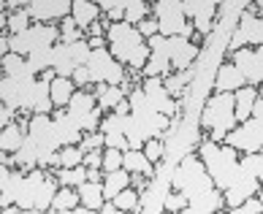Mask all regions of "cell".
<instances>
[{
	"label": "cell",
	"instance_id": "e575fe53",
	"mask_svg": "<svg viewBox=\"0 0 263 214\" xmlns=\"http://www.w3.org/2000/svg\"><path fill=\"white\" fill-rule=\"evenodd\" d=\"M54 46H44V49L30 52V54H27V65H30L35 73H44L46 68H52L54 65Z\"/></svg>",
	"mask_w": 263,
	"mask_h": 214
},
{
	"label": "cell",
	"instance_id": "6125c7cd",
	"mask_svg": "<svg viewBox=\"0 0 263 214\" xmlns=\"http://www.w3.org/2000/svg\"><path fill=\"white\" fill-rule=\"evenodd\" d=\"M252 3H255L258 8H263V0H252Z\"/></svg>",
	"mask_w": 263,
	"mask_h": 214
},
{
	"label": "cell",
	"instance_id": "b9f144b4",
	"mask_svg": "<svg viewBox=\"0 0 263 214\" xmlns=\"http://www.w3.org/2000/svg\"><path fill=\"white\" fill-rule=\"evenodd\" d=\"M22 68H27V57H25V54H19V52H8V54H3V76L19 73Z\"/></svg>",
	"mask_w": 263,
	"mask_h": 214
},
{
	"label": "cell",
	"instance_id": "e7e4bbea",
	"mask_svg": "<svg viewBox=\"0 0 263 214\" xmlns=\"http://www.w3.org/2000/svg\"><path fill=\"white\" fill-rule=\"evenodd\" d=\"M260 95H263V84H260Z\"/></svg>",
	"mask_w": 263,
	"mask_h": 214
},
{
	"label": "cell",
	"instance_id": "7dc6e473",
	"mask_svg": "<svg viewBox=\"0 0 263 214\" xmlns=\"http://www.w3.org/2000/svg\"><path fill=\"white\" fill-rule=\"evenodd\" d=\"M82 147L90 152V149H103L106 147V133L103 130H95V133H84V141Z\"/></svg>",
	"mask_w": 263,
	"mask_h": 214
},
{
	"label": "cell",
	"instance_id": "cb8c5ba5",
	"mask_svg": "<svg viewBox=\"0 0 263 214\" xmlns=\"http://www.w3.org/2000/svg\"><path fill=\"white\" fill-rule=\"evenodd\" d=\"M258 87H241V90L233 92V98H236V120L245 122L252 116V109H255V101H258Z\"/></svg>",
	"mask_w": 263,
	"mask_h": 214
},
{
	"label": "cell",
	"instance_id": "94428289",
	"mask_svg": "<svg viewBox=\"0 0 263 214\" xmlns=\"http://www.w3.org/2000/svg\"><path fill=\"white\" fill-rule=\"evenodd\" d=\"M155 3H177V0H155Z\"/></svg>",
	"mask_w": 263,
	"mask_h": 214
},
{
	"label": "cell",
	"instance_id": "f35d334b",
	"mask_svg": "<svg viewBox=\"0 0 263 214\" xmlns=\"http://www.w3.org/2000/svg\"><path fill=\"white\" fill-rule=\"evenodd\" d=\"M68 52H71L76 65H87V63H90V54H92V46H90L87 38H79V41L68 44Z\"/></svg>",
	"mask_w": 263,
	"mask_h": 214
},
{
	"label": "cell",
	"instance_id": "60d3db41",
	"mask_svg": "<svg viewBox=\"0 0 263 214\" xmlns=\"http://www.w3.org/2000/svg\"><path fill=\"white\" fill-rule=\"evenodd\" d=\"M241 168L252 171V173H255V177L260 179V184H263V149H260V152H247V154H241Z\"/></svg>",
	"mask_w": 263,
	"mask_h": 214
},
{
	"label": "cell",
	"instance_id": "ba28073f",
	"mask_svg": "<svg viewBox=\"0 0 263 214\" xmlns=\"http://www.w3.org/2000/svg\"><path fill=\"white\" fill-rule=\"evenodd\" d=\"M87 68H90L95 84H122L125 79H128L125 65L117 60L109 49H92Z\"/></svg>",
	"mask_w": 263,
	"mask_h": 214
},
{
	"label": "cell",
	"instance_id": "5b68a950",
	"mask_svg": "<svg viewBox=\"0 0 263 214\" xmlns=\"http://www.w3.org/2000/svg\"><path fill=\"white\" fill-rule=\"evenodd\" d=\"M35 84H38V73L30 65L22 68L19 73L3 76L0 82V95H3L6 106H14L16 111H30L33 114V95H35Z\"/></svg>",
	"mask_w": 263,
	"mask_h": 214
},
{
	"label": "cell",
	"instance_id": "d6986e66",
	"mask_svg": "<svg viewBox=\"0 0 263 214\" xmlns=\"http://www.w3.org/2000/svg\"><path fill=\"white\" fill-rule=\"evenodd\" d=\"M165 182L155 177V184H147L141 190V214H158V211H165Z\"/></svg>",
	"mask_w": 263,
	"mask_h": 214
},
{
	"label": "cell",
	"instance_id": "2e32d148",
	"mask_svg": "<svg viewBox=\"0 0 263 214\" xmlns=\"http://www.w3.org/2000/svg\"><path fill=\"white\" fill-rule=\"evenodd\" d=\"M233 63L239 65L241 73H245L247 84H252V87H260L263 84V63L258 60L255 49H250V46L236 49V52H233Z\"/></svg>",
	"mask_w": 263,
	"mask_h": 214
},
{
	"label": "cell",
	"instance_id": "9a60e30c",
	"mask_svg": "<svg viewBox=\"0 0 263 214\" xmlns=\"http://www.w3.org/2000/svg\"><path fill=\"white\" fill-rule=\"evenodd\" d=\"M168 54H171L174 71H184V68H190L193 60L198 57V46L193 44L187 35H171L168 38Z\"/></svg>",
	"mask_w": 263,
	"mask_h": 214
},
{
	"label": "cell",
	"instance_id": "8fae6325",
	"mask_svg": "<svg viewBox=\"0 0 263 214\" xmlns=\"http://www.w3.org/2000/svg\"><path fill=\"white\" fill-rule=\"evenodd\" d=\"M141 90L147 92L155 111H163L168 116L179 111V101H174V95H168V90H165V76H144Z\"/></svg>",
	"mask_w": 263,
	"mask_h": 214
},
{
	"label": "cell",
	"instance_id": "91938a15",
	"mask_svg": "<svg viewBox=\"0 0 263 214\" xmlns=\"http://www.w3.org/2000/svg\"><path fill=\"white\" fill-rule=\"evenodd\" d=\"M255 54H258V60L263 63V44H260V46H255Z\"/></svg>",
	"mask_w": 263,
	"mask_h": 214
},
{
	"label": "cell",
	"instance_id": "3957f363",
	"mask_svg": "<svg viewBox=\"0 0 263 214\" xmlns=\"http://www.w3.org/2000/svg\"><path fill=\"white\" fill-rule=\"evenodd\" d=\"M49 173H44V168L27 171V177L22 179V184H19V196H16V203L25 211H35V214L49 211L57 190H60V182H57L54 177H49Z\"/></svg>",
	"mask_w": 263,
	"mask_h": 214
},
{
	"label": "cell",
	"instance_id": "44dd1931",
	"mask_svg": "<svg viewBox=\"0 0 263 214\" xmlns=\"http://www.w3.org/2000/svg\"><path fill=\"white\" fill-rule=\"evenodd\" d=\"M82 203V198H79V187H71V184H60V190H57V196H54V201H52V206H49V211L52 214H71L76 206Z\"/></svg>",
	"mask_w": 263,
	"mask_h": 214
},
{
	"label": "cell",
	"instance_id": "ffe728a7",
	"mask_svg": "<svg viewBox=\"0 0 263 214\" xmlns=\"http://www.w3.org/2000/svg\"><path fill=\"white\" fill-rule=\"evenodd\" d=\"M122 168L130 171V173H144V177H158V171H155V163L144 154V149H125L122 154Z\"/></svg>",
	"mask_w": 263,
	"mask_h": 214
},
{
	"label": "cell",
	"instance_id": "484cf974",
	"mask_svg": "<svg viewBox=\"0 0 263 214\" xmlns=\"http://www.w3.org/2000/svg\"><path fill=\"white\" fill-rule=\"evenodd\" d=\"M226 0H182L184 6V14L187 19H214V11H217V6H222Z\"/></svg>",
	"mask_w": 263,
	"mask_h": 214
},
{
	"label": "cell",
	"instance_id": "7bdbcfd3",
	"mask_svg": "<svg viewBox=\"0 0 263 214\" xmlns=\"http://www.w3.org/2000/svg\"><path fill=\"white\" fill-rule=\"evenodd\" d=\"M122 149H114V147H106L103 149V171L109 173V171H117V168H122Z\"/></svg>",
	"mask_w": 263,
	"mask_h": 214
},
{
	"label": "cell",
	"instance_id": "816d5d0a",
	"mask_svg": "<svg viewBox=\"0 0 263 214\" xmlns=\"http://www.w3.org/2000/svg\"><path fill=\"white\" fill-rule=\"evenodd\" d=\"M84 165L87 168H103V149H90L84 154Z\"/></svg>",
	"mask_w": 263,
	"mask_h": 214
},
{
	"label": "cell",
	"instance_id": "bcb514c9",
	"mask_svg": "<svg viewBox=\"0 0 263 214\" xmlns=\"http://www.w3.org/2000/svg\"><path fill=\"white\" fill-rule=\"evenodd\" d=\"M231 214H263V201L260 196H250L241 206H236Z\"/></svg>",
	"mask_w": 263,
	"mask_h": 214
},
{
	"label": "cell",
	"instance_id": "11a10c76",
	"mask_svg": "<svg viewBox=\"0 0 263 214\" xmlns=\"http://www.w3.org/2000/svg\"><path fill=\"white\" fill-rule=\"evenodd\" d=\"M101 214H120V206H117L114 201H103V206H101Z\"/></svg>",
	"mask_w": 263,
	"mask_h": 214
},
{
	"label": "cell",
	"instance_id": "603a6c76",
	"mask_svg": "<svg viewBox=\"0 0 263 214\" xmlns=\"http://www.w3.org/2000/svg\"><path fill=\"white\" fill-rule=\"evenodd\" d=\"M103 8L98 3H92V0H73V8H71V16L79 22L82 30H87L92 22H98V16H101Z\"/></svg>",
	"mask_w": 263,
	"mask_h": 214
},
{
	"label": "cell",
	"instance_id": "7a4b0ae2",
	"mask_svg": "<svg viewBox=\"0 0 263 214\" xmlns=\"http://www.w3.org/2000/svg\"><path fill=\"white\" fill-rule=\"evenodd\" d=\"M171 187L179 190L187 196V201H198L201 196H206V192H212L217 184H214L212 173L206 171V165H203L201 154H193L187 152L184 158L179 160V165L174 168V177H171Z\"/></svg>",
	"mask_w": 263,
	"mask_h": 214
},
{
	"label": "cell",
	"instance_id": "83f0119b",
	"mask_svg": "<svg viewBox=\"0 0 263 214\" xmlns=\"http://www.w3.org/2000/svg\"><path fill=\"white\" fill-rule=\"evenodd\" d=\"M14 165H16V168H22L25 173L33 171V168H38V144H35V139H33L30 133H27L22 149L14 152Z\"/></svg>",
	"mask_w": 263,
	"mask_h": 214
},
{
	"label": "cell",
	"instance_id": "1f68e13d",
	"mask_svg": "<svg viewBox=\"0 0 263 214\" xmlns=\"http://www.w3.org/2000/svg\"><path fill=\"white\" fill-rule=\"evenodd\" d=\"M193 73L190 68H184V71H177L174 76H165V90H168V95H174V98H184V92L190 90L193 84Z\"/></svg>",
	"mask_w": 263,
	"mask_h": 214
},
{
	"label": "cell",
	"instance_id": "be15d7a7",
	"mask_svg": "<svg viewBox=\"0 0 263 214\" xmlns=\"http://www.w3.org/2000/svg\"><path fill=\"white\" fill-rule=\"evenodd\" d=\"M258 196H260V201H263V187H260V190H258Z\"/></svg>",
	"mask_w": 263,
	"mask_h": 214
},
{
	"label": "cell",
	"instance_id": "f6af8a7d",
	"mask_svg": "<svg viewBox=\"0 0 263 214\" xmlns=\"http://www.w3.org/2000/svg\"><path fill=\"white\" fill-rule=\"evenodd\" d=\"M187 196L184 192H165V211H184L187 209Z\"/></svg>",
	"mask_w": 263,
	"mask_h": 214
},
{
	"label": "cell",
	"instance_id": "6f0895ef",
	"mask_svg": "<svg viewBox=\"0 0 263 214\" xmlns=\"http://www.w3.org/2000/svg\"><path fill=\"white\" fill-rule=\"evenodd\" d=\"M252 116H258V120H263V95H258L255 109H252Z\"/></svg>",
	"mask_w": 263,
	"mask_h": 214
},
{
	"label": "cell",
	"instance_id": "c3c4849f",
	"mask_svg": "<svg viewBox=\"0 0 263 214\" xmlns=\"http://www.w3.org/2000/svg\"><path fill=\"white\" fill-rule=\"evenodd\" d=\"M71 79H73V84L79 87V90H87L90 84H95V82H92V73H90V68H87V65H79V68H76Z\"/></svg>",
	"mask_w": 263,
	"mask_h": 214
},
{
	"label": "cell",
	"instance_id": "680465c9",
	"mask_svg": "<svg viewBox=\"0 0 263 214\" xmlns=\"http://www.w3.org/2000/svg\"><path fill=\"white\" fill-rule=\"evenodd\" d=\"M87 33H90V35H103V27H101V22H92L90 27H87ZM90 35H87V38H90Z\"/></svg>",
	"mask_w": 263,
	"mask_h": 214
},
{
	"label": "cell",
	"instance_id": "6da1fadb",
	"mask_svg": "<svg viewBox=\"0 0 263 214\" xmlns=\"http://www.w3.org/2000/svg\"><path fill=\"white\" fill-rule=\"evenodd\" d=\"M198 154L203 165H206V171L212 173L214 184L226 192L233 182L241 177V160H239V149L231 147L226 141H201L198 144Z\"/></svg>",
	"mask_w": 263,
	"mask_h": 214
},
{
	"label": "cell",
	"instance_id": "ab89813d",
	"mask_svg": "<svg viewBox=\"0 0 263 214\" xmlns=\"http://www.w3.org/2000/svg\"><path fill=\"white\" fill-rule=\"evenodd\" d=\"M60 35H63V44H73V41H79V38H82V27H79V22H76L73 16L60 19Z\"/></svg>",
	"mask_w": 263,
	"mask_h": 214
},
{
	"label": "cell",
	"instance_id": "8992f818",
	"mask_svg": "<svg viewBox=\"0 0 263 214\" xmlns=\"http://www.w3.org/2000/svg\"><path fill=\"white\" fill-rule=\"evenodd\" d=\"M63 35H60V27H54L49 22H38V25H30L25 33H16V35H8V46L11 52H19V54H30L35 49H44V46H54L60 44Z\"/></svg>",
	"mask_w": 263,
	"mask_h": 214
},
{
	"label": "cell",
	"instance_id": "d590c367",
	"mask_svg": "<svg viewBox=\"0 0 263 214\" xmlns=\"http://www.w3.org/2000/svg\"><path fill=\"white\" fill-rule=\"evenodd\" d=\"M84 154H87V149L82 147V144H68V147H60L57 160H60L63 168H73V165H82L84 163Z\"/></svg>",
	"mask_w": 263,
	"mask_h": 214
},
{
	"label": "cell",
	"instance_id": "f907efd6",
	"mask_svg": "<svg viewBox=\"0 0 263 214\" xmlns=\"http://www.w3.org/2000/svg\"><path fill=\"white\" fill-rule=\"evenodd\" d=\"M106 147H114V149H130V141L125 133H106Z\"/></svg>",
	"mask_w": 263,
	"mask_h": 214
},
{
	"label": "cell",
	"instance_id": "277c9868",
	"mask_svg": "<svg viewBox=\"0 0 263 214\" xmlns=\"http://www.w3.org/2000/svg\"><path fill=\"white\" fill-rule=\"evenodd\" d=\"M236 98L233 92H214L203 103L201 111V128L209 130L212 141H226V135L236 128Z\"/></svg>",
	"mask_w": 263,
	"mask_h": 214
},
{
	"label": "cell",
	"instance_id": "8d00e7d4",
	"mask_svg": "<svg viewBox=\"0 0 263 214\" xmlns=\"http://www.w3.org/2000/svg\"><path fill=\"white\" fill-rule=\"evenodd\" d=\"M30 22H33V16L27 14V8H14V11L6 16V27H8V33H11V35L25 33L27 27H30Z\"/></svg>",
	"mask_w": 263,
	"mask_h": 214
},
{
	"label": "cell",
	"instance_id": "db71d44e",
	"mask_svg": "<svg viewBox=\"0 0 263 214\" xmlns=\"http://www.w3.org/2000/svg\"><path fill=\"white\" fill-rule=\"evenodd\" d=\"M87 41H90L92 49H109V38L106 35H90Z\"/></svg>",
	"mask_w": 263,
	"mask_h": 214
},
{
	"label": "cell",
	"instance_id": "f5cc1de1",
	"mask_svg": "<svg viewBox=\"0 0 263 214\" xmlns=\"http://www.w3.org/2000/svg\"><path fill=\"white\" fill-rule=\"evenodd\" d=\"M16 109H14V106H6L3 103V109H0V125H3V128H6V125H14L16 122Z\"/></svg>",
	"mask_w": 263,
	"mask_h": 214
},
{
	"label": "cell",
	"instance_id": "ee69618b",
	"mask_svg": "<svg viewBox=\"0 0 263 214\" xmlns=\"http://www.w3.org/2000/svg\"><path fill=\"white\" fill-rule=\"evenodd\" d=\"M144 154H147L152 163H160V160L165 158L163 141H160V139H147V141H144Z\"/></svg>",
	"mask_w": 263,
	"mask_h": 214
},
{
	"label": "cell",
	"instance_id": "f546056e",
	"mask_svg": "<svg viewBox=\"0 0 263 214\" xmlns=\"http://www.w3.org/2000/svg\"><path fill=\"white\" fill-rule=\"evenodd\" d=\"M125 187H130V171L117 168V171H109L103 177V196H106V201H111L114 196H120Z\"/></svg>",
	"mask_w": 263,
	"mask_h": 214
},
{
	"label": "cell",
	"instance_id": "4dcf8cb0",
	"mask_svg": "<svg viewBox=\"0 0 263 214\" xmlns=\"http://www.w3.org/2000/svg\"><path fill=\"white\" fill-rule=\"evenodd\" d=\"M95 109H98V98H95V92H90V90H76L71 103H68V114H71V116L90 114Z\"/></svg>",
	"mask_w": 263,
	"mask_h": 214
},
{
	"label": "cell",
	"instance_id": "681fc988",
	"mask_svg": "<svg viewBox=\"0 0 263 214\" xmlns=\"http://www.w3.org/2000/svg\"><path fill=\"white\" fill-rule=\"evenodd\" d=\"M141 30L144 38H152V35H158L160 33V22H158V16H147V19H141L139 25H136Z\"/></svg>",
	"mask_w": 263,
	"mask_h": 214
},
{
	"label": "cell",
	"instance_id": "7c38bea8",
	"mask_svg": "<svg viewBox=\"0 0 263 214\" xmlns=\"http://www.w3.org/2000/svg\"><path fill=\"white\" fill-rule=\"evenodd\" d=\"M147 44H149L152 54H149L147 65L141 68V73H144V76H168V71H171V54H168V35L158 33V35L147 38Z\"/></svg>",
	"mask_w": 263,
	"mask_h": 214
},
{
	"label": "cell",
	"instance_id": "d4e9b609",
	"mask_svg": "<svg viewBox=\"0 0 263 214\" xmlns=\"http://www.w3.org/2000/svg\"><path fill=\"white\" fill-rule=\"evenodd\" d=\"M27 139V128L22 122H14V125H6L3 128V135H0V147H3V152L14 154L22 149V144Z\"/></svg>",
	"mask_w": 263,
	"mask_h": 214
},
{
	"label": "cell",
	"instance_id": "52a82bcc",
	"mask_svg": "<svg viewBox=\"0 0 263 214\" xmlns=\"http://www.w3.org/2000/svg\"><path fill=\"white\" fill-rule=\"evenodd\" d=\"M106 38H109V52L122 65H128L130 57L136 54V49H141V46L147 44V38L141 35V30L130 22H114L109 30H106Z\"/></svg>",
	"mask_w": 263,
	"mask_h": 214
},
{
	"label": "cell",
	"instance_id": "9f6ffc18",
	"mask_svg": "<svg viewBox=\"0 0 263 214\" xmlns=\"http://www.w3.org/2000/svg\"><path fill=\"white\" fill-rule=\"evenodd\" d=\"M3 3H6L8 8H27L33 0H3Z\"/></svg>",
	"mask_w": 263,
	"mask_h": 214
},
{
	"label": "cell",
	"instance_id": "7402d4cb",
	"mask_svg": "<svg viewBox=\"0 0 263 214\" xmlns=\"http://www.w3.org/2000/svg\"><path fill=\"white\" fill-rule=\"evenodd\" d=\"M95 98H98V106L103 111H114L120 101H125L128 95L120 84H95Z\"/></svg>",
	"mask_w": 263,
	"mask_h": 214
},
{
	"label": "cell",
	"instance_id": "74e56055",
	"mask_svg": "<svg viewBox=\"0 0 263 214\" xmlns=\"http://www.w3.org/2000/svg\"><path fill=\"white\" fill-rule=\"evenodd\" d=\"M147 16H149V6H147V0H130V3L125 6V22L139 25L141 19H147Z\"/></svg>",
	"mask_w": 263,
	"mask_h": 214
},
{
	"label": "cell",
	"instance_id": "4316f807",
	"mask_svg": "<svg viewBox=\"0 0 263 214\" xmlns=\"http://www.w3.org/2000/svg\"><path fill=\"white\" fill-rule=\"evenodd\" d=\"M79 90V87L73 84L71 76H57L52 82V101H54V109H68V103H71L73 92Z\"/></svg>",
	"mask_w": 263,
	"mask_h": 214
},
{
	"label": "cell",
	"instance_id": "e0dca14e",
	"mask_svg": "<svg viewBox=\"0 0 263 214\" xmlns=\"http://www.w3.org/2000/svg\"><path fill=\"white\" fill-rule=\"evenodd\" d=\"M54 133L60 147H68V144H82L84 141V130L76 125V120L65 109H54Z\"/></svg>",
	"mask_w": 263,
	"mask_h": 214
},
{
	"label": "cell",
	"instance_id": "d6a6232c",
	"mask_svg": "<svg viewBox=\"0 0 263 214\" xmlns=\"http://www.w3.org/2000/svg\"><path fill=\"white\" fill-rule=\"evenodd\" d=\"M87 165H73V168H63V165H57V168H52V173H57V182L60 184H71V187H79L82 182H87Z\"/></svg>",
	"mask_w": 263,
	"mask_h": 214
},
{
	"label": "cell",
	"instance_id": "5bb4252c",
	"mask_svg": "<svg viewBox=\"0 0 263 214\" xmlns=\"http://www.w3.org/2000/svg\"><path fill=\"white\" fill-rule=\"evenodd\" d=\"M73 0H33L27 6V14L33 16V22H54V19L71 16Z\"/></svg>",
	"mask_w": 263,
	"mask_h": 214
},
{
	"label": "cell",
	"instance_id": "f1b7e54d",
	"mask_svg": "<svg viewBox=\"0 0 263 214\" xmlns=\"http://www.w3.org/2000/svg\"><path fill=\"white\" fill-rule=\"evenodd\" d=\"M79 198H82L84 206H90V211H101L103 201H106V196H103V182H92V179L82 182V184H79Z\"/></svg>",
	"mask_w": 263,
	"mask_h": 214
},
{
	"label": "cell",
	"instance_id": "836d02e7",
	"mask_svg": "<svg viewBox=\"0 0 263 214\" xmlns=\"http://www.w3.org/2000/svg\"><path fill=\"white\" fill-rule=\"evenodd\" d=\"M54 71H57V76H73V71L79 65L73 63V57H71V52H68V44H57L54 46Z\"/></svg>",
	"mask_w": 263,
	"mask_h": 214
},
{
	"label": "cell",
	"instance_id": "ac0fdd59",
	"mask_svg": "<svg viewBox=\"0 0 263 214\" xmlns=\"http://www.w3.org/2000/svg\"><path fill=\"white\" fill-rule=\"evenodd\" d=\"M245 84H247L245 73L239 71V65L233 63V60L231 63H222L217 68V76H214V92H236Z\"/></svg>",
	"mask_w": 263,
	"mask_h": 214
},
{
	"label": "cell",
	"instance_id": "9c48e42d",
	"mask_svg": "<svg viewBox=\"0 0 263 214\" xmlns=\"http://www.w3.org/2000/svg\"><path fill=\"white\" fill-rule=\"evenodd\" d=\"M226 144L236 147L239 152H260L263 149V120L250 116V120L239 122V128H233L226 135Z\"/></svg>",
	"mask_w": 263,
	"mask_h": 214
},
{
	"label": "cell",
	"instance_id": "30bf717a",
	"mask_svg": "<svg viewBox=\"0 0 263 214\" xmlns=\"http://www.w3.org/2000/svg\"><path fill=\"white\" fill-rule=\"evenodd\" d=\"M260 46L263 44V16H258V14H252V11H241V22H239V27L233 30V35H231V44H228V49L231 52H236V49H241V46Z\"/></svg>",
	"mask_w": 263,
	"mask_h": 214
},
{
	"label": "cell",
	"instance_id": "4fadbf2b",
	"mask_svg": "<svg viewBox=\"0 0 263 214\" xmlns=\"http://www.w3.org/2000/svg\"><path fill=\"white\" fill-rule=\"evenodd\" d=\"M260 187H263V184H260V179L255 177V173L247 171V168H241V177L226 190V211H233L236 206H241L250 196H258Z\"/></svg>",
	"mask_w": 263,
	"mask_h": 214
}]
</instances>
